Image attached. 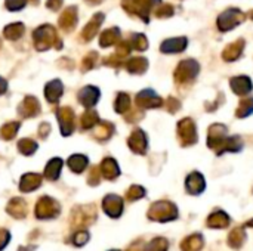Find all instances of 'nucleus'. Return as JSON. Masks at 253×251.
<instances>
[{
    "mask_svg": "<svg viewBox=\"0 0 253 251\" xmlns=\"http://www.w3.org/2000/svg\"><path fill=\"white\" fill-rule=\"evenodd\" d=\"M147 216L153 222H162V223L172 222L178 217V209L175 204H172L169 201H159L150 207Z\"/></svg>",
    "mask_w": 253,
    "mask_h": 251,
    "instance_id": "nucleus-1",
    "label": "nucleus"
},
{
    "mask_svg": "<svg viewBox=\"0 0 253 251\" xmlns=\"http://www.w3.org/2000/svg\"><path fill=\"white\" fill-rule=\"evenodd\" d=\"M96 220V207L95 206H77L70 215L71 226L76 229H83L90 226Z\"/></svg>",
    "mask_w": 253,
    "mask_h": 251,
    "instance_id": "nucleus-2",
    "label": "nucleus"
},
{
    "mask_svg": "<svg viewBox=\"0 0 253 251\" xmlns=\"http://www.w3.org/2000/svg\"><path fill=\"white\" fill-rule=\"evenodd\" d=\"M61 213V207L59 204L52 200V198H47V197H43L37 206H36V210H34V215L39 220H49V219H55L58 217Z\"/></svg>",
    "mask_w": 253,
    "mask_h": 251,
    "instance_id": "nucleus-3",
    "label": "nucleus"
},
{
    "mask_svg": "<svg viewBox=\"0 0 253 251\" xmlns=\"http://www.w3.org/2000/svg\"><path fill=\"white\" fill-rule=\"evenodd\" d=\"M102 207H104V212L110 217H113V219L120 217L122 213H123V201L117 195H108V197H105L104 201H102Z\"/></svg>",
    "mask_w": 253,
    "mask_h": 251,
    "instance_id": "nucleus-4",
    "label": "nucleus"
},
{
    "mask_svg": "<svg viewBox=\"0 0 253 251\" xmlns=\"http://www.w3.org/2000/svg\"><path fill=\"white\" fill-rule=\"evenodd\" d=\"M206 225H208V228H212V229H224V228H228V225H230V217H228L227 213H224V212L219 210V212L212 213V215L208 217Z\"/></svg>",
    "mask_w": 253,
    "mask_h": 251,
    "instance_id": "nucleus-5",
    "label": "nucleus"
},
{
    "mask_svg": "<svg viewBox=\"0 0 253 251\" xmlns=\"http://www.w3.org/2000/svg\"><path fill=\"white\" fill-rule=\"evenodd\" d=\"M205 246V240L202 234H193L182 240L181 243V251H202Z\"/></svg>",
    "mask_w": 253,
    "mask_h": 251,
    "instance_id": "nucleus-6",
    "label": "nucleus"
},
{
    "mask_svg": "<svg viewBox=\"0 0 253 251\" xmlns=\"http://www.w3.org/2000/svg\"><path fill=\"white\" fill-rule=\"evenodd\" d=\"M7 215H10L15 219H24L27 216V204L21 198H13L7 207H6Z\"/></svg>",
    "mask_w": 253,
    "mask_h": 251,
    "instance_id": "nucleus-7",
    "label": "nucleus"
},
{
    "mask_svg": "<svg viewBox=\"0 0 253 251\" xmlns=\"http://www.w3.org/2000/svg\"><path fill=\"white\" fill-rule=\"evenodd\" d=\"M246 241V232L243 228H236L228 235V246L231 249H240Z\"/></svg>",
    "mask_w": 253,
    "mask_h": 251,
    "instance_id": "nucleus-8",
    "label": "nucleus"
},
{
    "mask_svg": "<svg viewBox=\"0 0 253 251\" xmlns=\"http://www.w3.org/2000/svg\"><path fill=\"white\" fill-rule=\"evenodd\" d=\"M187 189L190 194H200L203 189H205V182H203V178L200 175H191L188 179H187Z\"/></svg>",
    "mask_w": 253,
    "mask_h": 251,
    "instance_id": "nucleus-9",
    "label": "nucleus"
},
{
    "mask_svg": "<svg viewBox=\"0 0 253 251\" xmlns=\"http://www.w3.org/2000/svg\"><path fill=\"white\" fill-rule=\"evenodd\" d=\"M39 185H40V178H39V176L30 175V176H25V178L22 179V182H21V191L30 192V191L36 189Z\"/></svg>",
    "mask_w": 253,
    "mask_h": 251,
    "instance_id": "nucleus-10",
    "label": "nucleus"
},
{
    "mask_svg": "<svg viewBox=\"0 0 253 251\" xmlns=\"http://www.w3.org/2000/svg\"><path fill=\"white\" fill-rule=\"evenodd\" d=\"M169 250V241L163 237H157L154 238L148 246L147 251H168Z\"/></svg>",
    "mask_w": 253,
    "mask_h": 251,
    "instance_id": "nucleus-11",
    "label": "nucleus"
},
{
    "mask_svg": "<svg viewBox=\"0 0 253 251\" xmlns=\"http://www.w3.org/2000/svg\"><path fill=\"white\" fill-rule=\"evenodd\" d=\"M89 238H90L89 232H86V231L82 229V231H77V232L73 234L71 243H73L76 247H83V246H86V243L89 241Z\"/></svg>",
    "mask_w": 253,
    "mask_h": 251,
    "instance_id": "nucleus-12",
    "label": "nucleus"
},
{
    "mask_svg": "<svg viewBox=\"0 0 253 251\" xmlns=\"http://www.w3.org/2000/svg\"><path fill=\"white\" fill-rule=\"evenodd\" d=\"M144 194H145V191H144L142 188H139V186H133V188H130V189H129V192H127V200H129V201L139 200V198H142V197H144Z\"/></svg>",
    "mask_w": 253,
    "mask_h": 251,
    "instance_id": "nucleus-13",
    "label": "nucleus"
},
{
    "mask_svg": "<svg viewBox=\"0 0 253 251\" xmlns=\"http://www.w3.org/2000/svg\"><path fill=\"white\" fill-rule=\"evenodd\" d=\"M10 241V232L7 229H0V251L3 250Z\"/></svg>",
    "mask_w": 253,
    "mask_h": 251,
    "instance_id": "nucleus-14",
    "label": "nucleus"
},
{
    "mask_svg": "<svg viewBox=\"0 0 253 251\" xmlns=\"http://www.w3.org/2000/svg\"><path fill=\"white\" fill-rule=\"evenodd\" d=\"M126 251H147V247H145V244H144L142 240H136L135 243H132V244L127 247V250Z\"/></svg>",
    "mask_w": 253,
    "mask_h": 251,
    "instance_id": "nucleus-15",
    "label": "nucleus"
},
{
    "mask_svg": "<svg viewBox=\"0 0 253 251\" xmlns=\"http://www.w3.org/2000/svg\"><path fill=\"white\" fill-rule=\"evenodd\" d=\"M246 226H249V228H253V219H252V220H249V222L246 223Z\"/></svg>",
    "mask_w": 253,
    "mask_h": 251,
    "instance_id": "nucleus-16",
    "label": "nucleus"
},
{
    "mask_svg": "<svg viewBox=\"0 0 253 251\" xmlns=\"http://www.w3.org/2000/svg\"><path fill=\"white\" fill-rule=\"evenodd\" d=\"M110 251H120V250H110Z\"/></svg>",
    "mask_w": 253,
    "mask_h": 251,
    "instance_id": "nucleus-17",
    "label": "nucleus"
}]
</instances>
